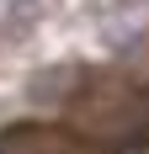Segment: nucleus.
Wrapping results in <instances>:
<instances>
[{"label":"nucleus","mask_w":149,"mask_h":154,"mask_svg":"<svg viewBox=\"0 0 149 154\" xmlns=\"http://www.w3.org/2000/svg\"><path fill=\"white\" fill-rule=\"evenodd\" d=\"M74 138L128 154L149 138V91L128 80H85L74 96Z\"/></svg>","instance_id":"f257e3e1"},{"label":"nucleus","mask_w":149,"mask_h":154,"mask_svg":"<svg viewBox=\"0 0 149 154\" xmlns=\"http://www.w3.org/2000/svg\"><path fill=\"white\" fill-rule=\"evenodd\" d=\"M0 154H90L85 138H74L69 128L53 122H16L0 133Z\"/></svg>","instance_id":"f03ea898"}]
</instances>
